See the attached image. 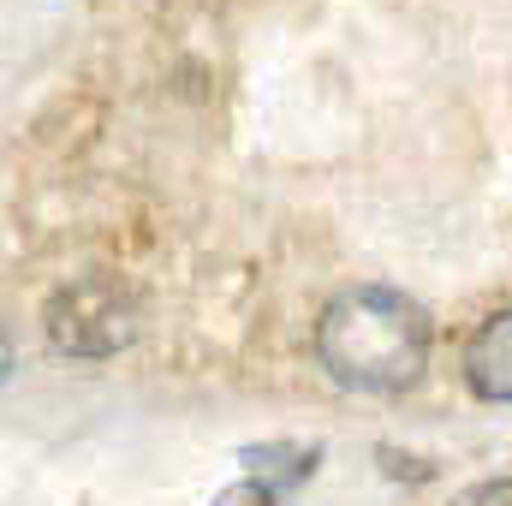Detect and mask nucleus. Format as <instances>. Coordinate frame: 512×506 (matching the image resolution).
<instances>
[{"label": "nucleus", "mask_w": 512, "mask_h": 506, "mask_svg": "<svg viewBox=\"0 0 512 506\" xmlns=\"http://www.w3.org/2000/svg\"><path fill=\"white\" fill-rule=\"evenodd\" d=\"M429 316L393 286H346L316 322V358L346 393H399L429 364Z\"/></svg>", "instance_id": "nucleus-1"}, {"label": "nucleus", "mask_w": 512, "mask_h": 506, "mask_svg": "<svg viewBox=\"0 0 512 506\" xmlns=\"http://www.w3.org/2000/svg\"><path fill=\"white\" fill-rule=\"evenodd\" d=\"M48 340L66 358H114L120 346L137 340V298L114 274H84L66 280L48 298Z\"/></svg>", "instance_id": "nucleus-2"}, {"label": "nucleus", "mask_w": 512, "mask_h": 506, "mask_svg": "<svg viewBox=\"0 0 512 506\" xmlns=\"http://www.w3.org/2000/svg\"><path fill=\"white\" fill-rule=\"evenodd\" d=\"M465 381L477 399L512 405V310H495L477 322V334L465 340Z\"/></svg>", "instance_id": "nucleus-3"}, {"label": "nucleus", "mask_w": 512, "mask_h": 506, "mask_svg": "<svg viewBox=\"0 0 512 506\" xmlns=\"http://www.w3.org/2000/svg\"><path fill=\"white\" fill-rule=\"evenodd\" d=\"M453 506H512V477H489V483H471L465 495H453Z\"/></svg>", "instance_id": "nucleus-4"}]
</instances>
